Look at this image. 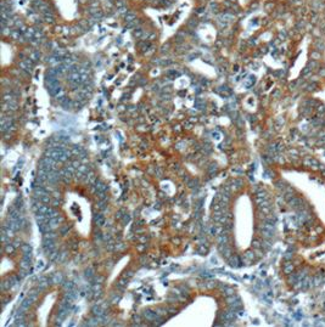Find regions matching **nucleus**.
I'll return each instance as SVG.
<instances>
[{"label":"nucleus","mask_w":325,"mask_h":327,"mask_svg":"<svg viewBox=\"0 0 325 327\" xmlns=\"http://www.w3.org/2000/svg\"><path fill=\"white\" fill-rule=\"evenodd\" d=\"M56 248V244H55V241L54 240H44V243H43V249H44L45 253H51L52 251H55Z\"/></svg>","instance_id":"1"},{"label":"nucleus","mask_w":325,"mask_h":327,"mask_svg":"<svg viewBox=\"0 0 325 327\" xmlns=\"http://www.w3.org/2000/svg\"><path fill=\"white\" fill-rule=\"evenodd\" d=\"M62 221H63V218H62V216H55V218L49 219V224H50L51 229L59 228V225L62 223Z\"/></svg>","instance_id":"2"},{"label":"nucleus","mask_w":325,"mask_h":327,"mask_svg":"<svg viewBox=\"0 0 325 327\" xmlns=\"http://www.w3.org/2000/svg\"><path fill=\"white\" fill-rule=\"evenodd\" d=\"M93 190H95L98 193H99V192H105V191L107 190V185H105V184L101 183V181H96V183L94 184Z\"/></svg>","instance_id":"3"},{"label":"nucleus","mask_w":325,"mask_h":327,"mask_svg":"<svg viewBox=\"0 0 325 327\" xmlns=\"http://www.w3.org/2000/svg\"><path fill=\"white\" fill-rule=\"evenodd\" d=\"M144 315H145V317H146L148 320H150V321H153V320L158 319V315H157V313H156V311H151V310H145Z\"/></svg>","instance_id":"4"},{"label":"nucleus","mask_w":325,"mask_h":327,"mask_svg":"<svg viewBox=\"0 0 325 327\" xmlns=\"http://www.w3.org/2000/svg\"><path fill=\"white\" fill-rule=\"evenodd\" d=\"M39 230L43 232V234H46V232H49L50 230H51V226H50V224H49V221H46V223H43V224H39Z\"/></svg>","instance_id":"5"},{"label":"nucleus","mask_w":325,"mask_h":327,"mask_svg":"<svg viewBox=\"0 0 325 327\" xmlns=\"http://www.w3.org/2000/svg\"><path fill=\"white\" fill-rule=\"evenodd\" d=\"M46 193H48V190L44 188V187H35V188H34V195H35L37 197H40V196L46 195Z\"/></svg>","instance_id":"6"},{"label":"nucleus","mask_w":325,"mask_h":327,"mask_svg":"<svg viewBox=\"0 0 325 327\" xmlns=\"http://www.w3.org/2000/svg\"><path fill=\"white\" fill-rule=\"evenodd\" d=\"M51 282L52 283H62L63 282V277H62V275L61 274H55L54 276H52V279H51Z\"/></svg>","instance_id":"7"},{"label":"nucleus","mask_w":325,"mask_h":327,"mask_svg":"<svg viewBox=\"0 0 325 327\" xmlns=\"http://www.w3.org/2000/svg\"><path fill=\"white\" fill-rule=\"evenodd\" d=\"M32 303H33V300H32V299L28 297L27 299H25V300H23V303L21 304V308H22L23 310H27V309H28V308L30 306V304H32Z\"/></svg>","instance_id":"8"},{"label":"nucleus","mask_w":325,"mask_h":327,"mask_svg":"<svg viewBox=\"0 0 325 327\" xmlns=\"http://www.w3.org/2000/svg\"><path fill=\"white\" fill-rule=\"evenodd\" d=\"M21 269H26V270H28L29 269V266H30V259H25L23 258V260L21 261Z\"/></svg>","instance_id":"9"},{"label":"nucleus","mask_w":325,"mask_h":327,"mask_svg":"<svg viewBox=\"0 0 325 327\" xmlns=\"http://www.w3.org/2000/svg\"><path fill=\"white\" fill-rule=\"evenodd\" d=\"M95 220H96V224H98L99 226H103V225H105V218H103L101 214H98V215L95 216Z\"/></svg>","instance_id":"10"},{"label":"nucleus","mask_w":325,"mask_h":327,"mask_svg":"<svg viewBox=\"0 0 325 327\" xmlns=\"http://www.w3.org/2000/svg\"><path fill=\"white\" fill-rule=\"evenodd\" d=\"M56 236H57V234H56V232L49 231V232L44 234V240H54V238H56Z\"/></svg>","instance_id":"11"},{"label":"nucleus","mask_w":325,"mask_h":327,"mask_svg":"<svg viewBox=\"0 0 325 327\" xmlns=\"http://www.w3.org/2000/svg\"><path fill=\"white\" fill-rule=\"evenodd\" d=\"M38 199H39L40 202H43V203H46V204H49V203L51 202V198H50L49 193H46V195H43V196L38 197Z\"/></svg>","instance_id":"12"},{"label":"nucleus","mask_w":325,"mask_h":327,"mask_svg":"<svg viewBox=\"0 0 325 327\" xmlns=\"http://www.w3.org/2000/svg\"><path fill=\"white\" fill-rule=\"evenodd\" d=\"M46 215H48V218H49V219H51V218L59 216V212H56V210H54L52 208H50V209H49V212L46 213Z\"/></svg>","instance_id":"13"},{"label":"nucleus","mask_w":325,"mask_h":327,"mask_svg":"<svg viewBox=\"0 0 325 327\" xmlns=\"http://www.w3.org/2000/svg\"><path fill=\"white\" fill-rule=\"evenodd\" d=\"M59 254H60V253L57 252V251H56V249H55V251H52L51 253H49L48 256H49V259H50L51 261H54V260H55V259L59 257Z\"/></svg>","instance_id":"14"},{"label":"nucleus","mask_w":325,"mask_h":327,"mask_svg":"<svg viewBox=\"0 0 325 327\" xmlns=\"http://www.w3.org/2000/svg\"><path fill=\"white\" fill-rule=\"evenodd\" d=\"M226 241H228V237H226V235L221 234V235L218 236V242H219L221 244H225V243H226Z\"/></svg>","instance_id":"15"},{"label":"nucleus","mask_w":325,"mask_h":327,"mask_svg":"<svg viewBox=\"0 0 325 327\" xmlns=\"http://www.w3.org/2000/svg\"><path fill=\"white\" fill-rule=\"evenodd\" d=\"M93 311H94V315L95 316H102L103 314H105V311H103L101 308H96V306L93 309Z\"/></svg>","instance_id":"16"},{"label":"nucleus","mask_w":325,"mask_h":327,"mask_svg":"<svg viewBox=\"0 0 325 327\" xmlns=\"http://www.w3.org/2000/svg\"><path fill=\"white\" fill-rule=\"evenodd\" d=\"M14 249H15L14 244H11V243H7V244H5V252H6V253H12V252H14Z\"/></svg>","instance_id":"17"},{"label":"nucleus","mask_w":325,"mask_h":327,"mask_svg":"<svg viewBox=\"0 0 325 327\" xmlns=\"http://www.w3.org/2000/svg\"><path fill=\"white\" fill-rule=\"evenodd\" d=\"M21 249H22L23 253H29V252H32V248H30L29 244H22L21 246Z\"/></svg>","instance_id":"18"},{"label":"nucleus","mask_w":325,"mask_h":327,"mask_svg":"<svg viewBox=\"0 0 325 327\" xmlns=\"http://www.w3.org/2000/svg\"><path fill=\"white\" fill-rule=\"evenodd\" d=\"M78 170L80 171V173H83V174H88L89 167L88 165H80V167L78 168Z\"/></svg>","instance_id":"19"},{"label":"nucleus","mask_w":325,"mask_h":327,"mask_svg":"<svg viewBox=\"0 0 325 327\" xmlns=\"http://www.w3.org/2000/svg\"><path fill=\"white\" fill-rule=\"evenodd\" d=\"M63 288H65L66 291L73 289V283H72V282H65V283H63Z\"/></svg>","instance_id":"20"},{"label":"nucleus","mask_w":325,"mask_h":327,"mask_svg":"<svg viewBox=\"0 0 325 327\" xmlns=\"http://www.w3.org/2000/svg\"><path fill=\"white\" fill-rule=\"evenodd\" d=\"M96 208H98V209H100V210H103V209L106 208L105 201H101V202H99V203H98V206H96Z\"/></svg>","instance_id":"21"},{"label":"nucleus","mask_w":325,"mask_h":327,"mask_svg":"<svg viewBox=\"0 0 325 327\" xmlns=\"http://www.w3.org/2000/svg\"><path fill=\"white\" fill-rule=\"evenodd\" d=\"M98 197L101 199V201H106V199H107V196H106L105 192H99V193H98Z\"/></svg>","instance_id":"22"},{"label":"nucleus","mask_w":325,"mask_h":327,"mask_svg":"<svg viewBox=\"0 0 325 327\" xmlns=\"http://www.w3.org/2000/svg\"><path fill=\"white\" fill-rule=\"evenodd\" d=\"M44 265H45V263L43 261V260L38 261V265H37V270H42V269L44 268Z\"/></svg>","instance_id":"23"},{"label":"nucleus","mask_w":325,"mask_h":327,"mask_svg":"<svg viewBox=\"0 0 325 327\" xmlns=\"http://www.w3.org/2000/svg\"><path fill=\"white\" fill-rule=\"evenodd\" d=\"M217 232H218V230H217V228H216V226H212V228L209 229V234H211V235H213V236H214V235H217Z\"/></svg>","instance_id":"24"},{"label":"nucleus","mask_w":325,"mask_h":327,"mask_svg":"<svg viewBox=\"0 0 325 327\" xmlns=\"http://www.w3.org/2000/svg\"><path fill=\"white\" fill-rule=\"evenodd\" d=\"M72 165H73L74 168H77V169H78V168L82 165V164H80V161H73V162H72Z\"/></svg>","instance_id":"25"},{"label":"nucleus","mask_w":325,"mask_h":327,"mask_svg":"<svg viewBox=\"0 0 325 327\" xmlns=\"http://www.w3.org/2000/svg\"><path fill=\"white\" fill-rule=\"evenodd\" d=\"M217 170V165L216 164H211V168H209V171L212 173V171H216Z\"/></svg>","instance_id":"26"},{"label":"nucleus","mask_w":325,"mask_h":327,"mask_svg":"<svg viewBox=\"0 0 325 327\" xmlns=\"http://www.w3.org/2000/svg\"><path fill=\"white\" fill-rule=\"evenodd\" d=\"M52 195H54V198H57V199L60 198V192H59V191H54V193H52Z\"/></svg>","instance_id":"27"},{"label":"nucleus","mask_w":325,"mask_h":327,"mask_svg":"<svg viewBox=\"0 0 325 327\" xmlns=\"http://www.w3.org/2000/svg\"><path fill=\"white\" fill-rule=\"evenodd\" d=\"M91 275H93V271L90 270V269H89V270H87V271H85V276H87V277H88V276H89V277H90Z\"/></svg>","instance_id":"28"},{"label":"nucleus","mask_w":325,"mask_h":327,"mask_svg":"<svg viewBox=\"0 0 325 327\" xmlns=\"http://www.w3.org/2000/svg\"><path fill=\"white\" fill-rule=\"evenodd\" d=\"M68 231V228L66 226V228H63L62 230H61V235H66V232Z\"/></svg>","instance_id":"29"},{"label":"nucleus","mask_w":325,"mask_h":327,"mask_svg":"<svg viewBox=\"0 0 325 327\" xmlns=\"http://www.w3.org/2000/svg\"><path fill=\"white\" fill-rule=\"evenodd\" d=\"M127 283H128V282H127L125 280H123V279H122V280L119 281V286H125Z\"/></svg>","instance_id":"30"},{"label":"nucleus","mask_w":325,"mask_h":327,"mask_svg":"<svg viewBox=\"0 0 325 327\" xmlns=\"http://www.w3.org/2000/svg\"><path fill=\"white\" fill-rule=\"evenodd\" d=\"M20 246H21V242H20V241H15V242H14V247H15V248L20 247Z\"/></svg>","instance_id":"31"},{"label":"nucleus","mask_w":325,"mask_h":327,"mask_svg":"<svg viewBox=\"0 0 325 327\" xmlns=\"http://www.w3.org/2000/svg\"><path fill=\"white\" fill-rule=\"evenodd\" d=\"M127 276H133V272L132 271H128V274H124V277H127Z\"/></svg>","instance_id":"32"},{"label":"nucleus","mask_w":325,"mask_h":327,"mask_svg":"<svg viewBox=\"0 0 325 327\" xmlns=\"http://www.w3.org/2000/svg\"><path fill=\"white\" fill-rule=\"evenodd\" d=\"M116 216H117V218H121V216H122V214H121V212H118V213H117V215H116Z\"/></svg>","instance_id":"33"}]
</instances>
